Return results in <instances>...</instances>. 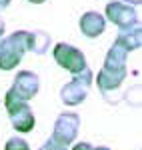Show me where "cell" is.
<instances>
[{
    "label": "cell",
    "instance_id": "obj_20",
    "mask_svg": "<svg viewBox=\"0 0 142 150\" xmlns=\"http://www.w3.org/2000/svg\"><path fill=\"white\" fill-rule=\"evenodd\" d=\"M126 2H130V4H140V0H126Z\"/></svg>",
    "mask_w": 142,
    "mask_h": 150
},
{
    "label": "cell",
    "instance_id": "obj_5",
    "mask_svg": "<svg viewBox=\"0 0 142 150\" xmlns=\"http://www.w3.org/2000/svg\"><path fill=\"white\" fill-rule=\"evenodd\" d=\"M38 86H40V82H38V76H36L34 72H30V70H22V72L16 74L14 84H12L10 90L16 94L18 98H22V100L28 102L30 98H34V96H36Z\"/></svg>",
    "mask_w": 142,
    "mask_h": 150
},
{
    "label": "cell",
    "instance_id": "obj_4",
    "mask_svg": "<svg viewBox=\"0 0 142 150\" xmlns=\"http://www.w3.org/2000/svg\"><path fill=\"white\" fill-rule=\"evenodd\" d=\"M106 18L110 22L116 24L120 30L138 24L136 10H134L132 6H128V4H124V2H110L106 6Z\"/></svg>",
    "mask_w": 142,
    "mask_h": 150
},
{
    "label": "cell",
    "instance_id": "obj_13",
    "mask_svg": "<svg viewBox=\"0 0 142 150\" xmlns=\"http://www.w3.org/2000/svg\"><path fill=\"white\" fill-rule=\"evenodd\" d=\"M4 150H30V146L20 136H14V138H8V142L4 144Z\"/></svg>",
    "mask_w": 142,
    "mask_h": 150
},
{
    "label": "cell",
    "instance_id": "obj_17",
    "mask_svg": "<svg viewBox=\"0 0 142 150\" xmlns=\"http://www.w3.org/2000/svg\"><path fill=\"white\" fill-rule=\"evenodd\" d=\"M4 34V20H2V18H0V36Z\"/></svg>",
    "mask_w": 142,
    "mask_h": 150
},
{
    "label": "cell",
    "instance_id": "obj_18",
    "mask_svg": "<svg viewBox=\"0 0 142 150\" xmlns=\"http://www.w3.org/2000/svg\"><path fill=\"white\" fill-rule=\"evenodd\" d=\"M92 150H110V148H106V146H96L94 148V146H92Z\"/></svg>",
    "mask_w": 142,
    "mask_h": 150
},
{
    "label": "cell",
    "instance_id": "obj_12",
    "mask_svg": "<svg viewBox=\"0 0 142 150\" xmlns=\"http://www.w3.org/2000/svg\"><path fill=\"white\" fill-rule=\"evenodd\" d=\"M50 46V36L46 32H42V30H34V32H30V52H34V54H44Z\"/></svg>",
    "mask_w": 142,
    "mask_h": 150
},
{
    "label": "cell",
    "instance_id": "obj_2",
    "mask_svg": "<svg viewBox=\"0 0 142 150\" xmlns=\"http://www.w3.org/2000/svg\"><path fill=\"white\" fill-rule=\"evenodd\" d=\"M52 54H54V60L58 62L62 68L70 70L72 74H78L86 68V58L84 54L78 50V48L70 46L66 42H58L56 46L52 48Z\"/></svg>",
    "mask_w": 142,
    "mask_h": 150
},
{
    "label": "cell",
    "instance_id": "obj_1",
    "mask_svg": "<svg viewBox=\"0 0 142 150\" xmlns=\"http://www.w3.org/2000/svg\"><path fill=\"white\" fill-rule=\"evenodd\" d=\"M4 102H6V108H8V116H10L12 126L18 132H30L34 128V114H32L30 106L26 104V100L18 98L12 90H8Z\"/></svg>",
    "mask_w": 142,
    "mask_h": 150
},
{
    "label": "cell",
    "instance_id": "obj_15",
    "mask_svg": "<svg viewBox=\"0 0 142 150\" xmlns=\"http://www.w3.org/2000/svg\"><path fill=\"white\" fill-rule=\"evenodd\" d=\"M72 150H92V144H88V142H80V144H76Z\"/></svg>",
    "mask_w": 142,
    "mask_h": 150
},
{
    "label": "cell",
    "instance_id": "obj_19",
    "mask_svg": "<svg viewBox=\"0 0 142 150\" xmlns=\"http://www.w3.org/2000/svg\"><path fill=\"white\" fill-rule=\"evenodd\" d=\"M32 4H42V2H46V0H30Z\"/></svg>",
    "mask_w": 142,
    "mask_h": 150
},
{
    "label": "cell",
    "instance_id": "obj_16",
    "mask_svg": "<svg viewBox=\"0 0 142 150\" xmlns=\"http://www.w3.org/2000/svg\"><path fill=\"white\" fill-rule=\"evenodd\" d=\"M8 4H10V0H0V10L8 8Z\"/></svg>",
    "mask_w": 142,
    "mask_h": 150
},
{
    "label": "cell",
    "instance_id": "obj_3",
    "mask_svg": "<svg viewBox=\"0 0 142 150\" xmlns=\"http://www.w3.org/2000/svg\"><path fill=\"white\" fill-rule=\"evenodd\" d=\"M78 126H80V116L76 112H64L54 122L52 138L56 142H60V144H64V146H68L78 136Z\"/></svg>",
    "mask_w": 142,
    "mask_h": 150
},
{
    "label": "cell",
    "instance_id": "obj_11",
    "mask_svg": "<svg viewBox=\"0 0 142 150\" xmlns=\"http://www.w3.org/2000/svg\"><path fill=\"white\" fill-rule=\"evenodd\" d=\"M116 44L124 48V50H134V48H140V24L130 26V28H124L120 30L118 38H116Z\"/></svg>",
    "mask_w": 142,
    "mask_h": 150
},
{
    "label": "cell",
    "instance_id": "obj_8",
    "mask_svg": "<svg viewBox=\"0 0 142 150\" xmlns=\"http://www.w3.org/2000/svg\"><path fill=\"white\" fill-rule=\"evenodd\" d=\"M126 76V70H110V68H102L98 74V86L100 92L104 94V98H108L114 90H118L122 86V80Z\"/></svg>",
    "mask_w": 142,
    "mask_h": 150
},
{
    "label": "cell",
    "instance_id": "obj_7",
    "mask_svg": "<svg viewBox=\"0 0 142 150\" xmlns=\"http://www.w3.org/2000/svg\"><path fill=\"white\" fill-rule=\"evenodd\" d=\"M88 88H90V86H86V84L80 82L78 78H72L66 86H62L60 98H62V102L68 104V106H78V104L84 102V98H86V94H88Z\"/></svg>",
    "mask_w": 142,
    "mask_h": 150
},
{
    "label": "cell",
    "instance_id": "obj_10",
    "mask_svg": "<svg viewBox=\"0 0 142 150\" xmlns=\"http://www.w3.org/2000/svg\"><path fill=\"white\" fill-rule=\"evenodd\" d=\"M126 54L128 50L120 46V44H112V48L108 50L106 54V60H104V68H110V70H126Z\"/></svg>",
    "mask_w": 142,
    "mask_h": 150
},
{
    "label": "cell",
    "instance_id": "obj_9",
    "mask_svg": "<svg viewBox=\"0 0 142 150\" xmlns=\"http://www.w3.org/2000/svg\"><path fill=\"white\" fill-rule=\"evenodd\" d=\"M104 26H106V18L100 12H86L82 18H80V30L88 38L100 36L104 32Z\"/></svg>",
    "mask_w": 142,
    "mask_h": 150
},
{
    "label": "cell",
    "instance_id": "obj_6",
    "mask_svg": "<svg viewBox=\"0 0 142 150\" xmlns=\"http://www.w3.org/2000/svg\"><path fill=\"white\" fill-rule=\"evenodd\" d=\"M22 50L20 46L14 42V38L8 36L4 40H0V68L2 70H10L14 68L20 60H22Z\"/></svg>",
    "mask_w": 142,
    "mask_h": 150
},
{
    "label": "cell",
    "instance_id": "obj_14",
    "mask_svg": "<svg viewBox=\"0 0 142 150\" xmlns=\"http://www.w3.org/2000/svg\"><path fill=\"white\" fill-rule=\"evenodd\" d=\"M40 150H66V146L64 144H60V142H56L54 138H48L42 146H40Z\"/></svg>",
    "mask_w": 142,
    "mask_h": 150
}]
</instances>
